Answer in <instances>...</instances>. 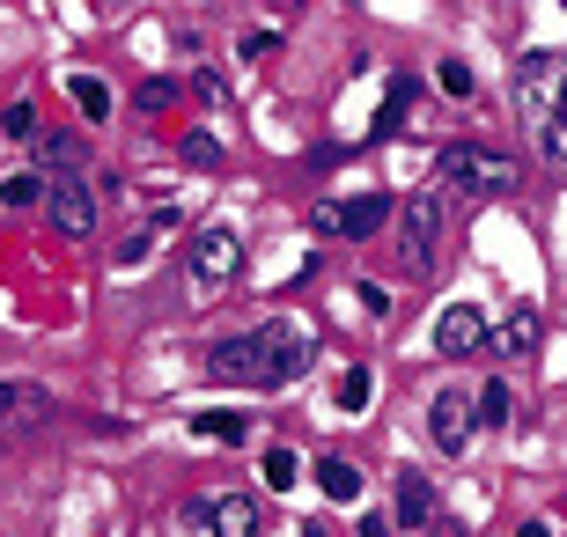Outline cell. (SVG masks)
I'll return each instance as SVG.
<instances>
[{
  "instance_id": "cell-1",
  "label": "cell",
  "mask_w": 567,
  "mask_h": 537,
  "mask_svg": "<svg viewBox=\"0 0 567 537\" xmlns=\"http://www.w3.org/2000/svg\"><path fill=\"white\" fill-rule=\"evenodd\" d=\"M310 361H317V353H310V339H302L295 324H266V331H251V339H221V347L207 353V375H214V383L280 391V383H295Z\"/></svg>"
},
{
  "instance_id": "cell-25",
  "label": "cell",
  "mask_w": 567,
  "mask_h": 537,
  "mask_svg": "<svg viewBox=\"0 0 567 537\" xmlns=\"http://www.w3.org/2000/svg\"><path fill=\"white\" fill-rule=\"evenodd\" d=\"M405 111H413V74H399V82H391V104L377 111V125H399Z\"/></svg>"
},
{
  "instance_id": "cell-21",
  "label": "cell",
  "mask_w": 567,
  "mask_h": 537,
  "mask_svg": "<svg viewBox=\"0 0 567 537\" xmlns=\"http://www.w3.org/2000/svg\"><path fill=\"white\" fill-rule=\"evenodd\" d=\"M369 391H377V383H369V369H347V375H339V413H361V405H369Z\"/></svg>"
},
{
  "instance_id": "cell-5",
  "label": "cell",
  "mask_w": 567,
  "mask_h": 537,
  "mask_svg": "<svg viewBox=\"0 0 567 537\" xmlns=\"http://www.w3.org/2000/svg\"><path fill=\"white\" fill-rule=\"evenodd\" d=\"M435 250H442V192H413L399 207V266L435 272Z\"/></svg>"
},
{
  "instance_id": "cell-16",
  "label": "cell",
  "mask_w": 567,
  "mask_h": 537,
  "mask_svg": "<svg viewBox=\"0 0 567 537\" xmlns=\"http://www.w3.org/2000/svg\"><path fill=\"white\" fill-rule=\"evenodd\" d=\"M317 486H324L332 500H361V472L347 464V456H324V464H317Z\"/></svg>"
},
{
  "instance_id": "cell-9",
  "label": "cell",
  "mask_w": 567,
  "mask_h": 537,
  "mask_svg": "<svg viewBox=\"0 0 567 537\" xmlns=\"http://www.w3.org/2000/svg\"><path fill=\"white\" fill-rule=\"evenodd\" d=\"M538 339H546L538 310H530V302H508L502 331H494V347H502V361H530V353H538Z\"/></svg>"
},
{
  "instance_id": "cell-31",
  "label": "cell",
  "mask_w": 567,
  "mask_h": 537,
  "mask_svg": "<svg viewBox=\"0 0 567 537\" xmlns=\"http://www.w3.org/2000/svg\"><path fill=\"white\" fill-rule=\"evenodd\" d=\"M302 537H332V530H324V523H310V530H302Z\"/></svg>"
},
{
  "instance_id": "cell-23",
  "label": "cell",
  "mask_w": 567,
  "mask_h": 537,
  "mask_svg": "<svg viewBox=\"0 0 567 537\" xmlns=\"http://www.w3.org/2000/svg\"><path fill=\"white\" fill-rule=\"evenodd\" d=\"M0 133H8V141H38V104H8Z\"/></svg>"
},
{
  "instance_id": "cell-22",
  "label": "cell",
  "mask_w": 567,
  "mask_h": 537,
  "mask_svg": "<svg viewBox=\"0 0 567 537\" xmlns=\"http://www.w3.org/2000/svg\"><path fill=\"white\" fill-rule=\"evenodd\" d=\"M185 163L192 169H221V141H214V133H185Z\"/></svg>"
},
{
  "instance_id": "cell-15",
  "label": "cell",
  "mask_w": 567,
  "mask_h": 537,
  "mask_svg": "<svg viewBox=\"0 0 567 537\" xmlns=\"http://www.w3.org/2000/svg\"><path fill=\"white\" fill-rule=\"evenodd\" d=\"M44 199H52V177H44V169H16V177L0 185V207H16V214L44 207Z\"/></svg>"
},
{
  "instance_id": "cell-2",
  "label": "cell",
  "mask_w": 567,
  "mask_h": 537,
  "mask_svg": "<svg viewBox=\"0 0 567 537\" xmlns=\"http://www.w3.org/2000/svg\"><path fill=\"white\" fill-rule=\"evenodd\" d=\"M435 177L442 185H464L472 199H502V192L524 185V169L508 163V155H494V147H472V141H450L435 155Z\"/></svg>"
},
{
  "instance_id": "cell-17",
  "label": "cell",
  "mask_w": 567,
  "mask_h": 537,
  "mask_svg": "<svg viewBox=\"0 0 567 537\" xmlns=\"http://www.w3.org/2000/svg\"><path fill=\"white\" fill-rule=\"evenodd\" d=\"M66 89H74V104H82V118H89V125H104V118H111V89L96 82V74H74Z\"/></svg>"
},
{
  "instance_id": "cell-26",
  "label": "cell",
  "mask_w": 567,
  "mask_h": 537,
  "mask_svg": "<svg viewBox=\"0 0 567 537\" xmlns=\"http://www.w3.org/2000/svg\"><path fill=\"white\" fill-rule=\"evenodd\" d=\"M538 147H546L553 163H567V104L553 111V125H546V133H538Z\"/></svg>"
},
{
  "instance_id": "cell-7",
  "label": "cell",
  "mask_w": 567,
  "mask_h": 537,
  "mask_svg": "<svg viewBox=\"0 0 567 537\" xmlns=\"http://www.w3.org/2000/svg\"><path fill=\"white\" fill-rule=\"evenodd\" d=\"M44 214H52V228L60 236H96V192H89V177H52V199H44Z\"/></svg>"
},
{
  "instance_id": "cell-3",
  "label": "cell",
  "mask_w": 567,
  "mask_h": 537,
  "mask_svg": "<svg viewBox=\"0 0 567 537\" xmlns=\"http://www.w3.org/2000/svg\"><path fill=\"white\" fill-rule=\"evenodd\" d=\"M236 272H244V236H236V228H199L185 244V288L199 295V302L221 295Z\"/></svg>"
},
{
  "instance_id": "cell-4",
  "label": "cell",
  "mask_w": 567,
  "mask_h": 537,
  "mask_svg": "<svg viewBox=\"0 0 567 537\" xmlns=\"http://www.w3.org/2000/svg\"><path fill=\"white\" fill-rule=\"evenodd\" d=\"M560 104H567V52H524V66H516V111H524V125L546 133Z\"/></svg>"
},
{
  "instance_id": "cell-24",
  "label": "cell",
  "mask_w": 567,
  "mask_h": 537,
  "mask_svg": "<svg viewBox=\"0 0 567 537\" xmlns=\"http://www.w3.org/2000/svg\"><path fill=\"white\" fill-rule=\"evenodd\" d=\"M133 104H141V118H147V111H169V104H177V82H163V74H155V82H141V96H133Z\"/></svg>"
},
{
  "instance_id": "cell-12",
  "label": "cell",
  "mask_w": 567,
  "mask_h": 537,
  "mask_svg": "<svg viewBox=\"0 0 567 537\" xmlns=\"http://www.w3.org/2000/svg\"><path fill=\"white\" fill-rule=\"evenodd\" d=\"M207 523H214V537H258V500L221 494V500H207Z\"/></svg>"
},
{
  "instance_id": "cell-14",
  "label": "cell",
  "mask_w": 567,
  "mask_h": 537,
  "mask_svg": "<svg viewBox=\"0 0 567 537\" xmlns=\"http://www.w3.org/2000/svg\"><path fill=\"white\" fill-rule=\"evenodd\" d=\"M399 516L413 523V530H427V523H435V486H427L421 472H399Z\"/></svg>"
},
{
  "instance_id": "cell-10",
  "label": "cell",
  "mask_w": 567,
  "mask_h": 537,
  "mask_svg": "<svg viewBox=\"0 0 567 537\" xmlns=\"http://www.w3.org/2000/svg\"><path fill=\"white\" fill-rule=\"evenodd\" d=\"M427 434L442 442V456H457L464 442H472V405H464L457 391H442L435 405H427Z\"/></svg>"
},
{
  "instance_id": "cell-19",
  "label": "cell",
  "mask_w": 567,
  "mask_h": 537,
  "mask_svg": "<svg viewBox=\"0 0 567 537\" xmlns=\"http://www.w3.org/2000/svg\"><path fill=\"white\" fill-rule=\"evenodd\" d=\"M192 427H199V442H244V434H251V427H244V413H199Z\"/></svg>"
},
{
  "instance_id": "cell-29",
  "label": "cell",
  "mask_w": 567,
  "mask_h": 537,
  "mask_svg": "<svg viewBox=\"0 0 567 537\" xmlns=\"http://www.w3.org/2000/svg\"><path fill=\"white\" fill-rule=\"evenodd\" d=\"M361 537H391V523H383V516H361Z\"/></svg>"
},
{
  "instance_id": "cell-27",
  "label": "cell",
  "mask_w": 567,
  "mask_h": 537,
  "mask_svg": "<svg viewBox=\"0 0 567 537\" xmlns=\"http://www.w3.org/2000/svg\"><path fill=\"white\" fill-rule=\"evenodd\" d=\"M442 89H450V96H472V66H464V60H442Z\"/></svg>"
},
{
  "instance_id": "cell-20",
  "label": "cell",
  "mask_w": 567,
  "mask_h": 537,
  "mask_svg": "<svg viewBox=\"0 0 567 537\" xmlns=\"http://www.w3.org/2000/svg\"><path fill=\"white\" fill-rule=\"evenodd\" d=\"M302 464H295V450H266V486H274V494H288V486H302Z\"/></svg>"
},
{
  "instance_id": "cell-32",
  "label": "cell",
  "mask_w": 567,
  "mask_h": 537,
  "mask_svg": "<svg viewBox=\"0 0 567 537\" xmlns=\"http://www.w3.org/2000/svg\"><path fill=\"white\" fill-rule=\"evenodd\" d=\"M435 537H457V530H450V523H442V530H435Z\"/></svg>"
},
{
  "instance_id": "cell-28",
  "label": "cell",
  "mask_w": 567,
  "mask_h": 537,
  "mask_svg": "<svg viewBox=\"0 0 567 537\" xmlns=\"http://www.w3.org/2000/svg\"><path fill=\"white\" fill-rule=\"evenodd\" d=\"M244 60H258V52H274V30H244V44H236Z\"/></svg>"
},
{
  "instance_id": "cell-18",
  "label": "cell",
  "mask_w": 567,
  "mask_h": 537,
  "mask_svg": "<svg viewBox=\"0 0 567 537\" xmlns=\"http://www.w3.org/2000/svg\"><path fill=\"white\" fill-rule=\"evenodd\" d=\"M508 413H516V397H508V383L494 375V383L480 391V427H508Z\"/></svg>"
},
{
  "instance_id": "cell-6",
  "label": "cell",
  "mask_w": 567,
  "mask_h": 537,
  "mask_svg": "<svg viewBox=\"0 0 567 537\" xmlns=\"http://www.w3.org/2000/svg\"><path fill=\"white\" fill-rule=\"evenodd\" d=\"M391 214H399V207H391L383 192H361V199H324V207L310 214V228H317V236H377Z\"/></svg>"
},
{
  "instance_id": "cell-11",
  "label": "cell",
  "mask_w": 567,
  "mask_h": 537,
  "mask_svg": "<svg viewBox=\"0 0 567 537\" xmlns=\"http://www.w3.org/2000/svg\"><path fill=\"white\" fill-rule=\"evenodd\" d=\"M38 420H52V391H38V383H0V427H38Z\"/></svg>"
},
{
  "instance_id": "cell-8",
  "label": "cell",
  "mask_w": 567,
  "mask_h": 537,
  "mask_svg": "<svg viewBox=\"0 0 567 537\" xmlns=\"http://www.w3.org/2000/svg\"><path fill=\"white\" fill-rule=\"evenodd\" d=\"M494 331H486V317L472 310V302H450V310L435 317V353L442 361H464V353H480Z\"/></svg>"
},
{
  "instance_id": "cell-13",
  "label": "cell",
  "mask_w": 567,
  "mask_h": 537,
  "mask_svg": "<svg viewBox=\"0 0 567 537\" xmlns=\"http://www.w3.org/2000/svg\"><path fill=\"white\" fill-rule=\"evenodd\" d=\"M38 169H60V177H82V141L74 133H38Z\"/></svg>"
},
{
  "instance_id": "cell-30",
  "label": "cell",
  "mask_w": 567,
  "mask_h": 537,
  "mask_svg": "<svg viewBox=\"0 0 567 537\" xmlns=\"http://www.w3.org/2000/svg\"><path fill=\"white\" fill-rule=\"evenodd\" d=\"M516 537H553V523H524V530H516Z\"/></svg>"
}]
</instances>
